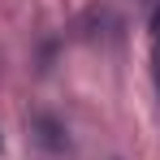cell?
<instances>
[{"label":"cell","instance_id":"1","mask_svg":"<svg viewBox=\"0 0 160 160\" xmlns=\"http://www.w3.org/2000/svg\"><path fill=\"white\" fill-rule=\"evenodd\" d=\"M30 138H35V147H39V152H48V156H61V152L69 147L65 126L56 121L52 112H35V117H30Z\"/></svg>","mask_w":160,"mask_h":160},{"label":"cell","instance_id":"2","mask_svg":"<svg viewBox=\"0 0 160 160\" xmlns=\"http://www.w3.org/2000/svg\"><path fill=\"white\" fill-rule=\"evenodd\" d=\"M152 74H156V91H160V35H156V48H152Z\"/></svg>","mask_w":160,"mask_h":160}]
</instances>
